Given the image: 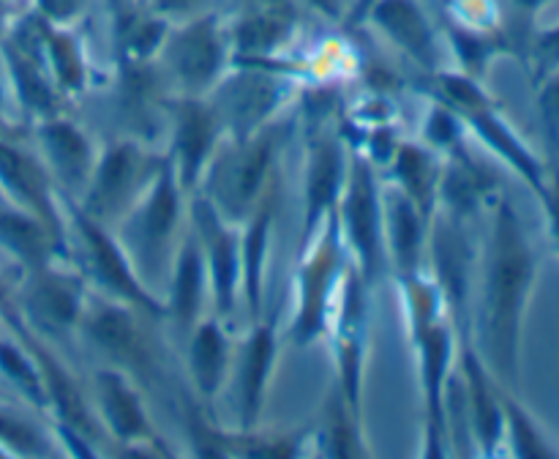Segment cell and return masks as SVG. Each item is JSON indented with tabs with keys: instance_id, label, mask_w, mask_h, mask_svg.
<instances>
[{
	"instance_id": "6da1fadb",
	"label": "cell",
	"mask_w": 559,
	"mask_h": 459,
	"mask_svg": "<svg viewBox=\"0 0 559 459\" xmlns=\"http://www.w3.org/2000/svg\"><path fill=\"white\" fill-rule=\"evenodd\" d=\"M538 271L540 257L530 240L522 213L511 197L497 195L491 200L489 240L480 273L478 337L473 333V339L497 380L511 391H519L522 380L524 322Z\"/></svg>"
},
{
	"instance_id": "7a4b0ae2",
	"label": "cell",
	"mask_w": 559,
	"mask_h": 459,
	"mask_svg": "<svg viewBox=\"0 0 559 459\" xmlns=\"http://www.w3.org/2000/svg\"><path fill=\"white\" fill-rule=\"evenodd\" d=\"M402 295L404 317H407L409 344L418 358L420 410H424V457H445L451 454L448 443L445 399L456 369L459 328L448 311V301L440 284L426 268L418 273L396 279Z\"/></svg>"
},
{
	"instance_id": "3957f363",
	"label": "cell",
	"mask_w": 559,
	"mask_h": 459,
	"mask_svg": "<svg viewBox=\"0 0 559 459\" xmlns=\"http://www.w3.org/2000/svg\"><path fill=\"white\" fill-rule=\"evenodd\" d=\"M289 126L282 118L243 137H224L202 175L200 195L213 202L224 219L243 224L257 202L282 180V151Z\"/></svg>"
},
{
	"instance_id": "277c9868",
	"label": "cell",
	"mask_w": 559,
	"mask_h": 459,
	"mask_svg": "<svg viewBox=\"0 0 559 459\" xmlns=\"http://www.w3.org/2000/svg\"><path fill=\"white\" fill-rule=\"evenodd\" d=\"M186 224H189V195L178 184L173 162L164 153L162 169L151 180L145 195L112 227L140 279L153 293H164Z\"/></svg>"
},
{
	"instance_id": "5b68a950",
	"label": "cell",
	"mask_w": 559,
	"mask_h": 459,
	"mask_svg": "<svg viewBox=\"0 0 559 459\" xmlns=\"http://www.w3.org/2000/svg\"><path fill=\"white\" fill-rule=\"evenodd\" d=\"M431 80L437 85V93H431V96L445 102L464 120L469 137H475L491 156L500 158L538 197L546 184V162L519 134L516 126L502 113V104L480 85V80L464 74V71L442 69L435 71Z\"/></svg>"
},
{
	"instance_id": "8992f818",
	"label": "cell",
	"mask_w": 559,
	"mask_h": 459,
	"mask_svg": "<svg viewBox=\"0 0 559 459\" xmlns=\"http://www.w3.org/2000/svg\"><path fill=\"white\" fill-rule=\"evenodd\" d=\"M349 268L353 260L344 244L338 213L333 211L325 224L306 240L295 268L293 317L287 326V339L293 348H311L325 339L338 287Z\"/></svg>"
},
{
	"instance_id": "52a82bcc",
	"label": "cell",
	"mask_w": 559,
	"mask_h": 459,
	"mask_svg": "<svg viewBox=\"0 0 559 459\" xmlns=\"http://www.w3.org/2000/svg\"><path fill=\"white\" fill-rule=\"evenodd\" d=\"M69 227V260L85 276L87 287L98 295L129 304L153 320H164V298L153 293L136 273L112 227L87 216L74 200H63Z\"/></svg>"
},
{
	"instance_id": "ba28073f",
	"label": "cell",
	"mask_w": 559,
	"mask_h": 459,
	"mask_svg": "<svg viewBox=\"0 0 559 459\" xmlns=\"http://www.w3.org/2000/svg\"><path fill=\"white\" fill-rule=\"evenodd\" d=\"M151 322L153 317L142 315L134 306L91 290L76 322V333L109 366L123 369L142 388H156L164 380V355Z\"/></svg>"
},
{
	"instance_id": "9c48e42d",
	"label": "cell",
	"mask_w": 559,
	"mask_h": 459,
	"mask_svg": "<svg viewBox=\"0 0 559 459\" xmlns=\"http://www.w3.org/2000/svg\"><path fill=\"white\" fill-rule=\"evenodd\" d=\"M338 224L349 260L371 290L385 279V211H382V180L377 167L360 151L349 148L347 178L336 202Z\"/></svg>"
},
{
	"instance_id": "30bf717a",
	"label": "cell",
	"mask_w": 559,
	"mask_h": 459,
	"mask_svg": "<svg viewBox=\"0 0 559 459\" xmlns=\"http://www.w3.org/2000/svg\"><path fill=\"white\" fill-rule=\"evenodd\" d=\"M162 164L164 153L153 151L140 137H115L98 148L96 167L76 205L96 222L115 227L145 195Z\"/></svg>"
},
{
	"instance_id": "8fae6325",
	"label": "cell",
	"mask_w": 559,
	"mask_h": 459,
	"mask_svg": "<svg viewBox=\"0 0 559 459\" xmlns=\"http://www.w3.org/2000/svg\"><path fill=\"white\" fill-rule=\"evenodd\" d=\"M91 295L85 276L69 257H52L22 271L14 293L22 322L41 339H66L76 333L85 301Z\"/></svg>"
},
{
	"instance_id": "7c38bea8",
	"label": "cell",
	"mask_w": 559,
	"mask_h": 459,
	"mask_svg": "<svg viewBox=\"0 0 559 459\" xmlns=\"http://www.w3.org/2000/svg\"><path fill=\"white\" fill-rule=\"evenodd\" d=\"M333 358V386L342 391L349 408L364 419V375L371 339V287L355 266L344 276L325 331Z\"/></svg>"
},
{
	"instance_id": "4fadbf2b",
	"label": "cell",
	"mask_w": 559,
	"mask_h": 459,
	"mask_svg": "<svg viewBox=\"0 0 559 459\" xmlns=\"http://www.w3.org/2000/svg\"><path fill=\"white\" fill-rule=\"evenodd\" d=\"M306 162H304V227L300 246L336 211L344 178H347L349 145L338 120L331 113H306Z\"/></svg>"
},
{
	"instance_id": "5bb4252c",
	"label": "cell",
	"mask_w": 559,
	"mask_h": 459,
	"mask_svg": "<svg viewBox=\"0 0 559 459\" xmlns=\"http://www.w3.org/2000/svg\"><path fill=\"white\" fill-rule=\"evenodd\" d=\"M93 410L104 435L123 451L169 454L145 404V388L118 366H102L93 375Z\"/></svg>"
},
{
	"instance_id": "9a60e30c",
	"label": "cell",
	"mask_w": 559,
	"mask_h": 459,
	"mask_svg": "<svg viewBox=\"0 0 559 459\" xmlns=\"http://www.w3.org/2000/svg\"><path fill=\"white\" fill-rule=\"evenodd\" d=\"M169 113V148L167 158L173 162L178 184L186 195H197L205 175L207 162L227 137L218 109L207 96H180L169 93L164 98Z\"/></svg>"
},
{
	"instance_id": "2e32d148",
	"label": "cell",
	"mask_w": 559,
	"mask_h": 459,
	"mask_svg": "<svg viewBox=\"0 0 559 459\" xmlns=\"http://www.w3.org/2000/svg\"><path fill=\"white\" fill-rule=\"evenodd\" d=\"M207 98L218 109L227 137H243L282 118L293 91L276 71L246 63L233 76H222Z\"/></svg>"
},
{
	"instance_id": "e0dca14e",
	"label": "cell",
	"mask_w": 559,
	"mask_h": 459,
	"mask_svg": "<svg viewBox=\"0 0 559 459\" xmlns=\"http://www.w3.org/2000/svg\"><path fill=\"white\" fill-rule=\"evenodd\" d=\"M189 224L205 255L213 315L233 326L240 304V224L224 219L200 191L189 197Z\"/></svg>"
},
{
	"instance_id": "ac0fdd59",
	"label": "cell",
	"mask_w": 559,
	"mask_h": 459,
	"mask_svg": "<svg viewBox=\"0 0 559 459\" xmlns=\"http://www.w3.org/2000/svg\"><path fill=\"white\" fill-rule=\"evenodd\" d=\"M278 361V326L276 315H262L249 322L246 337L235 344L229 382L235 397V429H257L262 426V410L267 404L273 369Z\"/></svg>"
},
{
	"instance_id": "d6986e66",
	"label": "cell",
	"mask_w": 559,
	"mask_h": 459,
	"mask_svg": "<svg viewBox=\"0 0 559 459\" xmlns=\"http://www.w3.org/2000/svg\"><path fill=\"white\" fill-rule=\"evenodd\" d=\"M0 191L16 208L41 219L49 233L69 251L63 197L55 189L52 178H49L38 153L25 151L22 145L11 142L9 137H0Z\"/></svg>"
},
{
	"instance_id": "ffe728a7",
	"label": "cell",
	"mask_w": 559,
	"mask_h": 459,
	"mask_svg": "<svg viewBox=\"0 0 559 459\" xmlns=\"http://www.w3.org/2000/svg\"><path fill=\"white\" fill-rule=\"evenodd\" d=\"M33 140L58 195L63 200H80L98 158L93 137L60 109L33 123Z\"/></svg>"
},
{
	"instance_id": "44dd1931",
	"label": "cell",
	"mask_w": 559,
	"mask_h": 459,
	"mask_svg": "<svg viewBox=\"0 0 559 459\" xmlns=\"http://www.w3.org/2000/svg\"><path fill=\"white\" fill-rule=\"evenodd\" d=\"M180 96H207L227 71V42L216 20H197L162 44Z\"/></svg>"
},
{
	"instance_id": "7402d4cb",
	"label": "cell",
	"mask_w": 559,
	"mask_h": 459,
	"mask_svg": "<svg viewBox=\"0 0 559 459\" xmlns=\"http://www.w3.org/2000/svg\"><path fill=\"white\" fill-rule=\"evenodd\" d=\"M162 298L164 309H167L164 320L183 339L207 315V304H211V276H207L200 238L191 229V224H186L183 238H180L178 251H175V260L173 268H169Z\"/></svg>"
},
{
	"instance_id": "603a6c76",
	"label": "cell",
	"mask_w": 559,
	"mask_h": 459,
	"mask_svg": "<svg viewBox=\"0 0 559 459\" xmlns=\"http://www.w3.org/2000/svg\"><path fill=\"white\" fill-rule=\"evenodd\" d=\"M278 195H282V180L265 191L249 219L240 224V306L249 315V322H257L265 315V279Z\"/></svg>"
},
{
	"instance_id": "cb8c5ba5",
	"label": "cell",
	"mask_w": 559,
	"mask_h": 459,
	"mask_svg": "<svg viewBox=\"0 0 559 459\" xmlns=\"http://www.w3.org/2000/svg\"><path fill=\"white\" fill-rule=\"evenodd\" d=\"M233 355V326L207 311L186 337V372H189L191 391L202 404H211L227 388Z\"/></svg>"
},
{
	"instance_id": "d4e9b609",
	"label": "cell",
	"mask_w": 559,
	"mask_h": 459,
	"mask_svg": "<svg viewBox=\"0 0 559 459\" xmlns=\"http://www.w3.org/2000/svg\"><path fill=\"white\" fill-rule=\"evenodd\" d=\"M382 211H385L388 271L393 273V279L418 273L420 268H426L431 222L393 184H382Z\"/></svg>"
},
{
	"instance_id": "484cf974",
	"label": "cell",
	"mask_w": 559,
	"mask_h": 459,
	"mask_svg": "<svg viewBox=\"0 0 559 459\" xmlns=\"http://www.w3.org/2000/svg\"><path fill=\"white\" fill-rule=\"evenodd\" d=\"M388 184L413 200L426 219H435L440 208L442 156L420 140H399L396 151L388 158Z\"/></svg>"
},
{
	"instance_id": "4316f807",
	"label": "cell",
	"mask_w": 559,
	"mask_h": 459,
	"mask_svg": "<svg viewBox=\"0 0 559 459\" xmlns=\"http://www.w3.org/2000/svg\"><path fill=\"white\" fill-rule=\"evenodd\" d=\"M311 451L325 457H369L364 440V419L355 413L336 386H331L320 415L309 424Z\"/></svg>"
},
{
	"instance_id": "83f0119b",
	"label": "cell",
	"mask_w": 559,
	"mask_h": 459,
	"mask_svg": "<svg viewBox=\"0 0 559 459\" xmlns=\"http://www.w3.org/2000/svg\"><path fill=\"white\" fill-rule=\"evenodd\" d=\"M0 249L9 251L22 271L41 266L52 257H69L66 246L49 233L47 224L16 208L14 202H0Z\"/></svg>"
},
{
	"instance_id": "f1b7e54d",
	"label": "cell",
	"mask_w": 559,
	"mask_h": 459,
	"mask_svg": "<svg viewBox=\"0 0 559 459\" xmlns=\"http://www.w3.org/2000/svg\"><path fill=\"white\" fill-rule=\"evenodd\" d=\"M374 22L420 69H426L429 74L440 71L431 27L413 0H380L374 5Z\"/></svg>"
},
{
	"instance_id": "f546056e",
	"label": "cell",
	"mask_w": 559,
	"mask_h": 459,
	"mask_svg": "<svg viewBox=\"0 0 559 459\" xmlns=\"http://www.w3.org/2000/svg\"><path fill=\"white\" fill-rule=\"evenodd\" d=\"M9 69L11 82H14L16 104H20V109L33 123L60 113L63 96L55 87L47 63H44V55H38V49H27L25 44H14L9 49Z\"/></svg>"
},
{
	"instance_id": "4dcf8cb0",
	"label": "cell",
	"mask_w": 559,
	"mask_h": 459,
	"mask_svg": "<svg viewBox=\"0 0 559 459\" xmlns=\"http://www.w3.org/2000/svg\"><path fill=\"white\" fill-rule=\"evenodd\" d=\"M44 63H47L49 76L63 98L85 96L91 87V69L82 58L80 44L66 33H44L41 36Z\"/></svg>"
},
{
	"instance_id": "1f68e13d",
	"label": "cell",
	"mask_w": 559,
	"mask_h": 459,
	"mask_svg": "<svg viewBox=\"0 0 559 459\" xmlns=\"http://www.w3.org/2000/svg\"><path fill=\"white\" fill-rule=\"evenodd\" d=\"M0 375L27 399L36 410H49L47 386H44L41 366L27 342L16 333L11 337H0Z\"/></svg>"
},
{
	"instance_id": "d6a6232c",
	"label": "cell",
	"mask_w": 559,
	"mask_h": 459,
	"mask_svg": "<svg viewBox=\"0 0 559 459\" xmlns=\"http://www.w3.org/2000/svg\"><path fill=\"white\" fill-rule=\"evenodd\" d=\"M502 408H506V443L516 457H559V448L546 435L527 404L519 399V391L502 388Z\"/></svg>"
},
{
	"instance_id": "836d02e7",
	"label": "cell",
	"mask_w": 559,
	"mask_h": 459,
	"mask_svg": "<svg viewBox=\"0 0 559 459\" xmlns=\"http://www.w3.org/2000/svg\"><path fill=\"white\" fill-rule=\"evenodd\" d=\"M467 126L464 120L448 107L445 102L431 96L429 107H426L424 120H420V142H426L429 148H435L442 158L453 156V153L467 151Z\"/></svg>"
},
{
	"instance_id": "e575fe53",
	"label": "cell",
	"mask_w": 559,
	"mask_h": 459,
	"mask_svg": "<svg viewBox=\"0 0 559 459\" xmlns=\"http://www.w3.org/2000/svg\"><path fill=\"white\" fill-rule=\"evenodd\" d=\"M540 208H544L546 216V233H549L551 246L559 255V162L551 158L546 162V184L538 195Z\"/></svg>"
},
{
	"instance_id": "d590c367",
	"label": "cell",
	"mask_w": 559,
	"mask_h": 459,
	"mask_svg": "<svg viewBox=\"0 0 559 459\" xmlns=\"http://www.w3.org/2000/svg\"><path fill=\"white\" fill-rule=\"evenodd\" d=\"M538 113L551 142H559V69L538 80Z\"/></svg>"
},
{
	"instance_id": "8d00e7d4",
	"label": "cell",
	"mask_w": 559,
	"mask_h": 459,
	"mask_svg": "<svg viewBox=\"0 0 559 459\" xmlns=\"http://www.w3.org/2000/svg\"><path fill=\"white\" fill-rule=\"evenodd\" d=\"M559 69V27H551L535 44V82Z\"/></svg>"
},
{
	"instance_id": "74e56055",
	"label": "cell",
	"mask_w": 559,
	"mask_h": 459,
	"mask_svg": "<svg viewBox=\"0 0 559 459\" xmlns=\"http://www.w3.org/2000/svg\"><path fill=\"white\" fill-rule=\"evenodd\" d=\"M76 5H80V0H41L44 14L52 16V20L58 22L69 20V16L76 11Z\"/></svg>"
},
{
	"instance_id": "f35d334b",
	"label": "cell",
	"mask_w": 559,
	"mask_h": 459,
	"mask_svg": "<svg viewBox=\"0 0 559 459\" xmlns=\"http://www.w3.org/2000/svg\"><path fill=\"white\" fill-rule=\"evenodd\" d=\"M16 311V304H14V293H11L9 287H5V282L0 279V320H5V317H11Z\"/></svg>"
},
{
	"instance_id": "ab89813d",
	"label": "cell",
	"mask_w": 559,
	"mask_h": 459,
	"mask_svg": "<svg viewBox=\"0 0 559 459\" xmlns=\"http://www.w3.org/2000/svg\"><path fill=\"white\" fill-rule=\"evenodd\" d=\"M371 3H374V0H360V5H358V14H364V11H366V5H371Z\"/></svg>"
},
{
	"instance_id": "60d3db41",
	"label": "cell",
	"mask_w": 559,
	"mask_h": 459,
	"mask_svg": "<svg viewBox=\"0 0 559 459\" xmlns=\"http://www.w3.org/2000/svg\"><path fill=\"white\" fill-rule=\"evenodd\" d=\"M516 3H522V5H538L540 0H516Z\"/></svg>"
}]
</instances>
